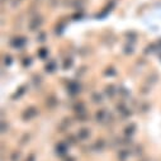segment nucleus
Returning <instances> with one entry per match:
<instances>
[{
  "label": "nucleus",
  "mask_w": 161,
  "mask_h": 161,
  "mask_svg": "<svg viewBox=\"0 0 161 161\" xmlns=\"http://www.w3.org/2000/svg\"><path fill=\"white\" fill-rule=\"evenodd\" d=\"M37 56L41 58V60H46V58L48 57V48H46V47L39 48L38 52H37Z\"/></svg>",
  "instance_id": "nucleus-21"
},
{
  "label": "nucleus",
  "mask_w": 161,
  "mask_h": 161,
  "mask_svg": "<svg viewBox=\"0 0 161 161\" xmlns=\"http://www.w3.org/2000/svg\"><path fill=\"white\" fill-rule=\"evenodd\" d=\"M43 18L41 17V15H38V14H36L34 17H32L29 20H28V29L31 31V32H36V31H38L39 28H41L42 25H43Z\"/></svg>",
  "instance_id": "nucleus-2"
},
{
  "label": "nucleus",
  "mask_w": 161,
  "mask_h": 161,
  "mask_svg": "<svg viewBox=\"0 0 161 161\" xmlns=\"http://www.w3.org/2000/svg\"><path fill=\"white\" fill-rule=\"evenodd\" d=\"M10 47H13L14 50H20L27 45V38L25 37H14L10 41Z\"/></svg>",
  "instance_id": "nucleus-6"
},
{
  "label": "nucleus",
  "mask_w": 161,
  "mask_h": 161,
  "mask_svg": "<svg viewBox=\"0 0 161 161\" xmlns=\"http://www.w3.org/2000/svg\"><path fill=\"white\" fill-rule=\"evenodd\" d=\"M42 81H43V79H42V76L39 75V74H34L33 76H32V83L36 85V86H39L42 84Z\"/></svg>",
  "instance_id": "nucleus-23"
},
{
  "label": "nucleus",
  "mask_w": 161,
  "mask_h": 161,
  "mask_svg": "<svg viewBox=\"0 0 161 161\" xmlns=\"http://www.w3.org/2000/svg\"><path fill=\"white\" fill-rule=\"evenodd\" d=\"M77 141H79V140H77V136H72V135H69L67 138H66V143H67L69 146H74Z\"/></svg>",
  "instance_id": "nucleus-25"
},
{
  "label": "nucleus",
  "mask_w": 161,
  "mask_h": 161,
  "mask_svg": "<svg viewBox=\"0 0 161 161\" xmlns=\"http://www.w3.org/2000/svg\"><path fill=\"white\" fill-rule=\"evenodd\" d=\"M38 115V109L36 107H28L23 110L22 113V119L24 120V122H29V120L34 119Z\"/></svg>",
  "instance_id": "nucleus-4"
},
{
  "label": "nucleus",
  "mask_w": 161,
  "mask_h": 161,
  "mask_svg": "<svg viewBox=\"0 0 161 161\" xmlns=\"http://www.w3.org/2000/svg\"><path fill=\"white\" fill-rule=\"evenodd\" d=\"M131 155L130 150H119L118 151V160L119 161H126Z\"/></svg>",
  "instance_id": "nucleus-19"
},
{
  "label": "nucleus",
  "mask_w": 161,
  "mask_h": 161,
  "mask_svg": "<svg viewBox=\"0 0 161 161\" xmlns=\"http://www.w3.org/2000/svg\"><path fill=\"white\" fill-rule=\"evenodd\" d=\"M142 151H143V147H142V145H136L135 146V155H141L142 153Z\"/></svg>",
  "instance_id": "nucleus-35"
},
{
  "label": "nucleus",
  "mask_w": 161,
  "mask_h": 161,
  "mask_svg": "<svg viewBox=\"0 0 161 161\" xmlns=\"http://www.w3.org/2000/svg\"><path fill=\"white\" fill-rule=\"evenodd\" d=\"M8 128H9V125H7V122L3 119V120H2V132L5 133V132L8 131Z\"/></svg>",
  "instance_id": "nucleus-36"
},
{
  "label": "nucleus",
  "mask_w": 161,
  "mask_h": 161,
  "mask_svg": "<svg viewBox=\"0 0 161 161\" xmlns=\"http://www.w3.org/2000/svg\"><path fill=\"white\" fill-rule=\"evenodd\" d=\"M3 62H4L5 66H10V65L13 64V57H12L10 55H4V60H3Z\"/></svg>",
  "instance_id": "nucleus-31"
},
{
  "label": "nucleus",
  "mask_w": 161,
  "mask_h": 161,
  "mask_svg": "<svg viewBox=\"0 0 161 161\" xmlns=\"http://www.w3.org/2000/svg\"><path fill=\"white\" fill-rule=\"evenodd\" d=\"M46 37H47V34H46V32H38V34H37V42H41V43H43L45 41H46Z\"/></svg>",
  "instance_id": "nucleus-27"
},
{
  "label": "nucleus",
  "mask_w": 161,
  "mask_h": 161,
  "mask_svg": "<svg viewBox=\"0 0 161 161\" xmlns=\"http://www.w3.org/2000/svg\"><path fill=\"white\" fill-rule=\"evenodd\" d=\"M58 103H60V100H58V98L55 95V94H51V95H48L47 98H46V107L48 108V109H55L57 105H58Z\"/></svg>",
  "instance_id": "nucleus-7"
},
{
  "label": "nucleus",
  "mask_w": 161,
  "mask_h": 161,
  "mask_svg": "<svg viewBox=\"0 0 161 161\" xmlns=\"http://www.w3.org/2000/svg\"><path fill=\"white\" fill-rule=\"evenodd\" d=\"M76 119H77V122H88L89 120V113L88 112L79 113V114H76Z\"/></svg>",
  "instance_id": "nucleus-22"
},
{
  "label": "nucleus",
  "mask_w": 161,
  "mask_h": 161,
  "mask_svg": "<svg viewBox=\"0 0 161 161\" xmlns=\"http://www.w3.org/2000/svg\"><path fill=\"white\" fill-rule=\"evenodd\" d=\"M45 70H46V72H48V74H53V72L57 70V62H56L55 60H50V61L46 64Z\"/></svg>",
  "instance_id": "nucleus-15"
},
{
  "label": "nucleus",
  "mask_w": 161,
  "mask_h": 161,
  "mask_svg": "<svg viewBox=\"0 0 161 161\" xmlns=\"http://www.w3.org/2000/svg\"><path fill=\"white\" fill-rule=\"evenodd\" d=\"M25 89H28V86H27L25 84H24V85H22V86H19V88L17 89V92H15V93L12 95V99H17V98L19 99L20 97H23V95L25 94V92H27Z\"/></svg>",
  "instance_id": "nucleus-16"
},
{
  "label": "nucleus",
  "mask_w": 161,
  "mask_h": 161,
  "mask_svg": "<svg viewBox=\"0 0 161 161\" xmlns=\"http://www.w3.org/2000/svg\"><path fill=\"white\" fill-rule=\"evenodd\" d=\"M123 52H125L126 55H132V53H133V46H132V45H126V46L123 47Z\"/></svg>",
  "instance_id": "nucleus-33"
},
{
  "label": "nucleus",
  "mask_w": 161,
  "mask_h": 161,
  "mask_svg": "<svg viewBox=\"0 0 161 161\" xmlns=\"http://www.w3.org/2000/svg\"><path fill=\"white\" fill-rule=\"evenodd\" d=\"M22 65H23V67L31 66V65H32V58H31V57H25V58L22 61Z\"/></svg>",
  "instance_id": "nucleus-34"
},
{
  "label": "nucleus",
  "mask_w": 161,
  "mask_h": 161,
  "mask_svg": "<svg viewBox=\"0 0 161 161\" xmlns=\"http://www.w3.org/2000/svg\"><path fill=\"white\" fill-rule=\"evenodd\" d=\"M115 74H117V71L114 70V67H107V69L104 70V75H105V76L112 77V76H114Z\"/></svg>",
  "instance_id": "nucleus-29"
},
{
  "label": "nucleus",
  "mask_w": 161,
  "mask_h": 161,
  "mask_svg": "<svg viewBox=\"0 0 161 161\" xmlns=\"http://www.w3.org/2000/svg\"><path fill=\"white\" fill-rule=\"evenodd\" d=\"M140 161H150V158H147V157H143V158H141Z\"/></svg>",
  "instance_id": "nucleus-40"
},
{
  "label": "nucleus",
  "mask_w": 161,
  "mask_h": 161,
  "mask_svg": "<svg viewBox=\"0 0 161 161\" xmlns=\"http://www.w3.org/2000/svg\"><path fill=\"white\" fill-rule=\"evenodd\" d=\"M90 99H92V102H93L94 104H102V103H103V95H102L99 92H94V93L92 94Z\"/></svg>",
  "instance_id": "nucleus-18"
},
{
  "label": "nucleus",
  "mask_w": 161,
  "mask_h": 161,
  "mask_svg": "<svg viewBox=\"0 0 161 161\" xmlns=\"http://www.w3.org/2000/svg\"><path fill=\"white\" fill-rule=\"evenodd\" d=\"M65 161H74V158H72V157H69V158H66Z\"/></svg>",
  "instance_id": "nucleus-41"
},
{
  "label": "nucleus",
  "mask_w": 161,
  "mask_h": 161,
  "mask_svg": "<svg viewBox=\"0 0 161 161\" xmlns=\"http://www.w3.org/2000/svg\"><path fill=\"white\" fill-rule=\"evenodd\" d=\"M24 161H36V155H34V153H29L28 157H27Z\"/></svg>",
  "instance_id": "nucleus-38"
},
{
  "label": "nucleus",
  "mask_w": 161,
  "mask_h": 161,
  "mask_svg": "<svg viewBox=\"0 0 161 161\" xmlns=\"http://www.w3.org/2000/svg\"><path fill=\"white\" fill-rule=\"evenodd\" d=\"M157 81H158V74L155 72V71H152V72L146 77V84L150 85V86L157 84Z\"/></svg>",
  "instance_id": "nucleus-14"
},
{
  "label": "nucleus",
  "mask_w": 161,
  "mask_h": 161,
  "mask_svg": "<svg viewBox=\"0 0 161 161\" xmlns=\"http://www.w3.org/2000/svg\"><path fill=\"white\" fill-rule=\"evenodd\" d=\"M113 2H114V0H113Z\"/></svg>",
  "instance_id": "nucleus-43"
},
{
  "label": "nucleus",
  "mask_w": 161,
  "mask_h": 161,
  "mask_svg": "<svg viewBox=\"0 0 161 161\" xmlns=\"http://www.w3.org/2000/svg\"><path fill=\"white\" fill-rule=\"evenodd\" d=\"M66 89H67V93L71 97H75V95H77L80 92H81V85H80V83L76 81V80H72V81H69Z\"/></svg>",
  "instance_id": "nucleus-5"
},
{
  "label": "nucleus",
  "mask_w": 161,
  "mask_h": 161,
  "mask_svg": "<svg viewBox=\"0 0 161 161\" xmlns=\"http://www.w3.org/2000/svg\"><path fill=\"white\" fill-rule=\"evenodd\" d=\"M157 50H158V46H157V43H156V42H153V43H151V45L146 46V48H145L143 53H145V55L153 53V52H155V51H157Z\"/></svg>",
  "instance_id": "nucleus-20"
},
{
  "label": "nucleus",
  "mask_w": 161,
  "mask_h": 161,
  "mask_svg": "<svg viewBox=\"0 0 161 161\" xmlns=\"http://www.w3.org/2000/svg\"><path fill=\"white\" fill-rule=\"evenodd\" d=\"M105 146H107L105 141H104L103 138H98V140L93 143V150H94L95 152H102V151H104Z\"/></svg>",
  "instance_id": "nucleus-12"
},
{
  "label": "nucleus",
  "mask_w": 161,
  "mask_h": 161,
  "mask_svg": "<svg viewBox=\"0 0 161 161\" xmlns=\"http://www.w3.org/2000/svg\"><path fill=\"white\" fill-rule=\"evenodd\" d=\"M104 93H105V95H107L109 99H113V98L118 94V90H117V88H115L113 84H109V85H107V86L104 88Z\"/></svg>",
  "instance_id": "nucleus-11"
},
{
  "label": "nucleus",
  "mask_w": 161,
  "mask_h": 161,
  "mask_svg": "<svg viewBox=\"0 0 161 161\" xmlns=\"http://www.w3.org/2000/svg\"><path fill=\"white\" fill-rule=\"evenodd\" d=\"M95 120L100 125H108L109 122L113 120V117H112V114H109L107 112V109H99L95 113Z\"/></svg>",
  "instance_id": "nucleus-1"
},
{
  "label": "nucleus",
  "mask_w": 161,
  "mask_h": 161,
  "mask_svg": "<svg viewBox=\"0 0 161 161\" xmlns=\"http://www.w3.org/2000/svg\"><path fill=\"white\" fill-rule=\"evenodd\" d=\"M71 125H72L71 118L65 117V118L61 120V122H60V125H58V131H60V132H66V131L71 127Z\"/></svg>",
  "instance_id": "nucleus-10"
},
{
  "label": "nucleus",
  "mask_w": 161,
  "mask_h": 161,
  "mask_svg": "<svg viewBox=\"0 0 161 161\" xmlns=\"http://www.w3.org/2000/svg\"><path fill=\"white\" fill-rule=\"evenodd\" d=\"M140 109H141V112L146 113V112H148V110L151 109V104H150V103H147V102H142V103H141V105H140Z\"/></svg>",
  "instance_id": "nucleus-28"
},
{
  "label": "nucleus",
  "mask_w": 161,
  "mask_h": 161,
  "mask_svg": "<svg viewBox=\"0 0 161 161\" xmlns=\"http://www.w3.org/2000/svg\"><path fill=\"white\" fill-rule=\"evenodd\" d=\"M158 57H160V60H161V51H160V55H158Z\"/></svg>",
  "instance_id": "nucleus-42"
},
{
  "label": "nucleus",
  "mask_w": 161,
  "mask_h": 161,
  "mask_svg": "<svg viewBox=\"0 0 161 161\" xmlns=\"http://www.w3.org/2000/svg\"><path fill=\"white\" fill-rule=\"evenodd\" d=\"M69 147L70 146L66 142H58L56 145V147H55V151H56V153L58 156H65L67 153V151H69Z\"/></svg>",
  "instance_id": "nucleus-9"
},
{
  "label": "nucleus",
  "mask_w": 161,
  "mask_h": 161,
  "mask_svg": "<svg viewBox=\"0 0 161 161\" xmlns=\"http://www.w3.org/2000/svg\"><path fill=\"white\" fill-rule=\"evenodd\" d=\"M20 156H22V152L20 151H13L10 153V161H19L20 160Z\"/></svg>",
  "instance_id": "nucleus-26"
},
{
  "label": "nucleus",
  "mask_w": 161,
  "mask_h": 161,
  "mask_svg": "<svg viewBox=\"0 0 161 161\" xmlns=\"http://www.w3.org/2000/svg\"><path fill=\"white\" fill-rule=\"evenodd\" d=\"M48 4L52 9H55L57 5H58V0H48Z\"/></svg>",
  "instance_id": "nucleus-37"
},
{
  "label": "nucleus",
  "mask_w": 161,
  "mask_h": 161,
  "mask_svg": "<svg viewBox=\"0 0 161 161\" xmlns=\"http://www.w3.org/2000/svg\"><path fill=\"white\" fill-rule=\"evenodd\" d=\"M72 110L75 112V114H79V113H84V112H88V109H86V105H85V103H83V102H76V103L72 105Z\"/></svg>",
  "instance_id": "nucleus-13"
},
{
  "label": "nucleus",
  "mask_w": 161,
  "mask_h": 161,
  "mask_svg": "<svg viewBox=\"0 0 161 161\" xmlns=\"http://www.w3.org/2000/svg\"><path fill=\"white\" fill-rule=\"evenodd\" d=\"M72 65H74V60L72 58H65L64 62H62V69L64 70H69Z\"/></svg>",
  "instance_id": "nucleus-24"
},
{
  "label": "nucleus",
  "mask_w": 161,
  "mask_h": 161,
  "mask_svg": "<svg viewBox=\"0 0 161 161\" xmlns=\"http://www.w3.org/2000/svg\"><path fill=\"white\" fill-rule=\"evenodd\" d=\"M136 130H137V126H136V123H130V125H128V126L125 128V136L132 137V136L135 135Z\"/></svg>",
  "instance_id": "nucleus-17"
},
{
  "label": "nucleus",
  "mask_w": 161,
  "mask_h": 161,
  "mask_svg": "<svg viewBox=\"0 0 161 161\" xmlns=\"http://www.w3.org/2000/svg\"><path fill=\"white\" fill-rule=\"evenodd\" d=\"M90 135H92V132H90V130H89V128H86V127L80 128V130L77 131V133H76V136H77V140H79V141H86V140H89Z\"/></svg>",
  "instance_id": "nucleus-8"
},
{
  "label": "nucleus",
  "mask_w": 161,
  "mask_h": 161,
  "mask_svg": "<svg viewBox=\"0 0 161 161\" xmlns=\"http://www.w3.org/2000/svg\"><path fill=\"white\" fill-rule=\"evenodd\" d=\"M115 109H117V113L120 115V118H122V119H127V118H130L132 115V110L127 107V104L125 102L117 103Z\"/></svg>",
  "instance_id": "nucleus-3"
},
{
  "label": "nucleus",
  "mask_w": 161,
  "mask_h": 161,
  "mask_svg": "<svg viewBox=\"0 0 161 161\" xmlns=\"http://www.w3.org/2000/svg\"><path fill=\"white\" fill-rule=\"evenodd\" d=\"M125 36L128 38V41H130V38H132V41H133V42L136 41V38H137V33H136V32H132V31H131V32H126Z\"/></svg>",
  "instance_id": "nucleus-32"
},
{
  "label": "nucleus",
  "mask_w": 161,
  "mask_h": 161,
  "mask_svg": "<svg viewBox=\"0 0 161 161\" xmlns=\"http://www.w3.org/2000/svg\"><path fill=\"white\" fill-rule=\"evenodd\" d=\"M29 140H31V135H29V133H24V135L22 136V138H20V145H22V146L27 145V143L29 142Z\"/></svg>",
  "instance_id": "nucleus-30"
},
{
  "label": "nucleus",
  "mask_w": 161,
  "mask_h": 161,
  "mask_svg": "<svg viewBox=\"0 0 161 161\" xmlns=\"http://www.w3.org/2000/svg\"><path fill=\"white\" fill-rule=\"evenodd\" d=\"M83 15H84L83 13H76V14L72 15V18H76V20H79L80 18H83Z\"/></svg>",
  "instance_id": "nucleus-39"
}]
</instances>
